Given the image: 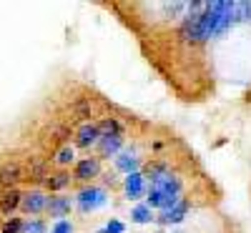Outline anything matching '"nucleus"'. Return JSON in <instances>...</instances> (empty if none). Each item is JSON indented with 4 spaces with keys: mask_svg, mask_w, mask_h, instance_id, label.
Instances as JSON below:
<instances>
[{
    "mask_svg": "<svg viewBox=\"0 0 251 233\" xmlns=\"http://www.w3.org/2000/svg\"><path fill=\"white\" fill-rule=\"evenodd\" d=\"M98 138H100V131H98V125L93 123V120H86L80 125V128L75 131V140H73V145L75 148H96V143H98Z\"/></svg>",
    "mask_w": 251,
    "mask_h": 233,
    "instance_id": "obj_11",
    "label": "nucleus"
},
{
    "mask_svg": "<svg viewBox=\"0 0 251 233\" xmlns=\"http://www.w3.org/2000/svg\"><path fill=\"white\" fill-rule=\"evenodd\" d=\"M153 221H156V213L146 203H136L131 208V223H136V226H151Z\"/></svg>",
    "mask_w": 251,
    "mask_h": 233,
    "instance_id": "obj_15",
    "label": "nucleus"
},
{
    "mask_svg": "<svg viewBox=\"0 0 251 233\" xmlns=\"http://www.w3.org/2000/svg\"><path fill=\"white\" fill-rule=\"evenodd\" d=\"M188 210H191V198H181L178 203H174V206H169V208L158 210V216H156V221H153V223H158V226H163V228H169V226H178V223H183V221H186Z\"/></svg>",
    "mask_w": 251,
    "mask_h": 233,
    "instance_id": "obj_4",
    "label": "nucleus"
},
{
    "mask_svg": "<svg viewBox=\"0 0 251 233\" xmlns=\"http://www.w3.org/2000/svg\"><path fill=\"white\" fill-rule=\"evenodd\" d=\"M50 233H75V226L68 218H63V221H55L50 226Z\"/></svg>",
    "mask_w": 251,
    "mask_h": 233,
    "instance_id": "obj_20",
    "label": "nucleus"
},
{
    "mask_svg": "<svg viewBox=\"0 0 251 233\" xmlns=\"http://www.w3.org/2000/svg\"><path fill=\"white\" fill-rule=\"evenodd\" d=\"M48 176H50V163H48L46 158H28V165H25V181L46 183Z\"/></svg>",
    "mask_w": 251,
    "mask_h": 233,
    "instance_id": "obj_12",
    "label": "nucleus"
},
{
    "mask_svg": "<svg viewBox=\"0 0 251 233\" xmlns=\"http://www.w3.org/2000/svg\"><path fill=\"white\" fill-rule=\"evenodd\" d=\"M103 176V161L96 156H86V158H78L73 163V181L83 183V186H91Z\"/></svg>",
    "mask_w": 251,
    "mask_h": 233,
    "instance_id": "obj_3",
    "label": "nucleus"
},
{
    "mask_svg": "<svg viewBox=\"0 0 251 233\" xmlns=\"http://www.w3.org/2000/svg\"><path fill=\"white\" fill-rule=\"evenodd\" d=\"M96 125H98L100 136H123V133H126L123 123H121L118 118H100Z\"/></svg>",
    "mask_w": 251,
    "mask_h": 233,
    "instance_id": "obj_17",
    "label": "nucleus"
},
{
    "mask_svg": "<svg viewBox=\"0 0 251 233\" xmlns=\"http://www.w3.org/2000/svg\"><path fill=\"white\" fill-rule=\"evenodd\" d=\"M100 178H103V188H108V186L113 188V186H118L116 171H103V176H100Z\"/></svg>",
    "mask_w": 251,
    "mask_h": 233,
    "instance_id": "obj_22",
    "label": "nucleus"
},
{
    "mask_svg": "<svg viewBox=\"0 0 251 233\" xmlns=\"http://www.w3.org/2000/svg\"><path fill=\"white\" fill-rule=\"evenodd\" d=\"M126 148V133L123 136H100L96 143V158H116Z\"/></svg>",
    "mask_w": 251,
    "mask_h": 233,
    "instance_id": "obj_10",
    "label": "nucleus"
},
{
    "mask_svg": "<svg viewBox=\"0 0 251 233\" xmlns=\"http://www.w3.org/2000/svg\"><path fill=\"white\" fill-rule=\"evenodd\" d=\"M48 206V193L40 188H30L28 193H23L20 198V210H23L25 216H40Z\"/></svg>",
    "mask_w": 251,
    "mask_h": 233,
    "instance_id": "obj_5",
    "label": "nucleus"
},
{
    "mask_svg": "<svg viewBox=\"0 0 251 233\" xmlns=\"http://www.w3.org/2000/svg\"><path fill=\"white\" fill-rule=\"evenodd\" d=\"M103 231H106V233H126V223L118 221V218H111L106 226H103Z\"/></svg>",
    "mask_w": 251,
    "mask_h": 233,
    "instance_id": "obj_21",
    "label": "nucleus"
},
{
    "mask_svg": "<svg viewBox=\"0 0 251 233\" xmlns=\"http://www.w3.org/2000/svg\"><path fill=\"white\" fill-rule=\"evenodd\" d=\"M20 181H25V165L18 163V161H5L0 163V186L5 190L15 188Z\"/></svg>",
    "mask_w": 251,
    "mask_h": 233,
    "instance_id": "obj_9",
    "label": "nucleus"
},
{
    "mask_svg": "<svg viewBox=\"0 0 251 233\" xmlns=\"http://www.w3.org/2000/svg\"><path fill=\"white\" fill-rule=\"evenodd\" d=\"M23 233H48V223L43 218H23Z\"/></svg>",
    "mask_w": 251,
    "mask_h": 233,
    "instance_id": "obj_18",
    "label": "nucleus"
},
{
    "mask_svg": "<svg viewBox=\"0 0 251 233\" xmlns=\"http://www.w3.org/2000/svg\"><path fill=\"white\" fill-rule=\"evenodd\" d=\"M0 233H23V218H10L0 226Z\"/></svg>",
    "mask_w": 251,
    "mask_h": 233,
    "instance_id": "obj_19",
    "label": "nucleus"
},
{
    "mask_svg": "<svg viewBox=\"0 0 251 233\" xmlns=\"http://www.w3.org/2000/svg\"><path fill=\"white\" fill-rule=\"evenodd\" d=\"M75 161H78V158H75V145H73V143H63L58 151H55V156H53V163L60 165V168L73 165Z\"/></svg>",
    "mask_w": 251,
    "mask_h": 233,
    "instance_id": "obj_16",
    "label": "nucleus"
},
{
    "mask_svg": "<svg viewBox=\"0 0 251 233\" xmlns=\"http://www.w3.org/2000/svg\"><path fill=\"white\" fill-rule=\"evenodd\" d=\"M108 198H111L108 188L91 183V186H80V190H78L75 198H73V206L80 210V213L88 216V213H96V210H100L103 206H108Z\"/></svg>",
    "mask_w": 251,
    "mask_h": 233,
    "instance_id": "obj_2",
    "label": "nucleus"
},
{
    "mask_svg": "<svg viewBox=\"0 0 251 233\" xmlns=\"http://www.w3.org/2000/svg\"><path fill=\"white\" fill-rule=\"evenodd\" d=\"M73 198L66 196V193H48V206H46V213L48 218L53 221H63V218H68L71 216V210H73Z\"/></svg>",
    "mask_w": 251,
    "mask_h": 233,
    "instance_id": "obj_8",
    "label": "nucleus"
},
{
    "mask_svg": "<svg viewBox=\"0 0 251 233\" xmlns=\"http://www.w3.org/2000/svg\"><path fill=\"white\" fill-rule=\"evenodd\" d=\"M141 165H143V161H141V156H138V151H136L133 145L131 148H123V151L113 158V171L116 173H123V176L141 171Z\"/></svg>",
    "mask_w": 251,
    "mask_h": 233,
    "instance_id": "obj_6",
    "label": "nucleus"
},
{
    "mask_svg": "<svg viewBox=\"0 0 251 233\" xmlns=\"http://www.w3.org/2000/svg\"><path fill=\"white\" fill-rule=\"evenodd\" d=\"M73 183V176L68 173V171H55V173H50L48 178H46V190L53 196V193H63V190H66L68 186Z\"/></svg>",
    "mask_w": 251,
    "mask_h": 233,
    "instance_id": "obj_13",
    "label": "nucleus"
},
{
    "mask_svg": "<svg viewBox=\"0 0 251 233\" xmlns=\"http://www.w3.org/2000/svg\"><path fill=\"white\" fill-rule=\"evenodd\" d=\"M183 198V178L174 173L171 168L149 181V190H146V206L151 210H163Z\"/></svg>",
    "mask_w": 251,
    "mask_h": 233,
    "instance_id": "obj_1",
    "label": "nucleus"
},
{
    "mask_svg": "<svg viewBox=\"0 0 251 233\" xmlns=\"http://www.w3.org/2000/svg\"><path fill=\"white\" fill-rule=\"evenodd\" d=\"M20 198H23V193H20L18 188H8L5 193H0V213L13 216L20 208Z\"/></svg>",
    "mask_w": 251,
    "mask_h": 233,
    "instance_id": "obj_14",
    "label": "nucleus"
},
{
    "mask_svg": "<svg viewBox=\"0 0 251 233\" xmlns=\"http://www.w3.org/2000/svg\"><path fill=\"white\" fill-rule=\"evenodd\" d=\"M121 188H123L126 201H141V198H146L149 183H146L141 171H136V173H128L126 178H121Z\"/></svg>",
    "mask_w": 251,
    "mask_h": 233,
    "instance_id": "obj_7",
    "label": "nucleus"
}]
</instances>
